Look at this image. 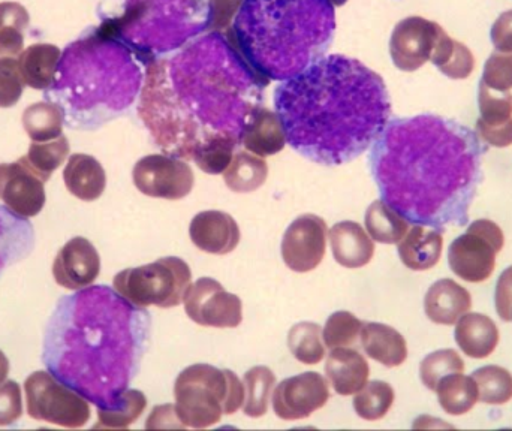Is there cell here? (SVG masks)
<instances>
[{
	"instance_id": "obj_2",
	"label": "cell",
	"mask_w": 512,
	"mask_h": 431,
	"mask_svg": "<svg viewBox=\"0 0 512 431\" xmlns=\"http://www.w3.org/2000/svg\"><path fill=\"white\" fill-rule=\"evenodd\" d=\"M486 152L468 126L420 114L390 120L370 149L369 164L384 203L409 223L441 231L468 220Z\"/></svg>"
},
{
	"instance_id": "obj_30",
	"label": "cell",
	"mask_w": 512,
	"mask_h": 431,
	"mask_svg": "<svg viewBox=\"0 0 512 431\" xmlns=\"http://www.w3.org/2000/svg\"><path fill=\"white\" fill-rule=\"evenodd\" d=\"M267 179V162L248 150L237 152L224 173L225 185L236 194H251L261 188Z\"/></svg>"
},
{
	"instance_id": "obj_11",
	"label": "cell",
	"mask_w": 512,
	"mask_h": 431,
	"mask_svg": "<svg viewBox=\"0 0 512 431\" xmlns=\"http://www.w3.org/2000/svg\"><path fill=\"white\" fill-rule=\"evenodd\" d=\"M502 229L492 220H475L465 234L451 243L448 252L451 270L466 282L480 283L492 276L496 255L504 249Z\"/></svg>"
},
{
	"instance_id": "obj_28",
	"label": "cell",
	"mask_w": 512,
	"mask_h": 431,
	"mask_svg": "<svg viewBox=\"0 0 512 431\" xmlns=\"http://www.w3.org/2000/svg\"><path fill=\"white\" fill-rule=\"evenodd\" d=\"M62 51L53 44H33L18 56L21 77L30 89L47 90L53 84Z\"/></svg>"
},
{
	"instance_id": "obj_17",
	"label": "cell",
	"mask_w": 512,
	"mask_h": 431,
	"mask_svg": "<svg viewBox=\"0 0 512 431\" xmlns=\"http://www.w3.org/2000/svg\"><path fill=\"white\" fill-rule=\"evenodd\" d=\"M0 200L21 219L38 216L44 209V182L27 167L24 158L0 164Z\"/></svg>"
},
{
	"instance_id": "obj_5",
	"label": "cell",
	"mask_w": 512,
	"mask_h": 431,
	"mask_svg": "<svg viewBox=\"0 0 512 431\" xmlns=\"http://www.w3.org/2000/svg\"><path fill=\"white\" fill-rule=\"evenodd\" d=\"M146 66L101 26L66 45L45 99L62 110L65 125L96 131L119 119L140 98Z\"/></svg>"
},
{
	"instance_id": "obj_20",
	"label": "cell",
	"mask_w": 512,
	"mask_h": 431,
	"mask_svg": "<svg viewBox=\"0 0 512 431\" xmlns=\"http://www.w3.org/2000/svg\"><path fill=\"white\" fill-rule=\"evenodd\" d=\"M286 144L285 128L279 114L265 107L252 114L240 135V146L261 158L277 155Z\"/></svg>"
},
{
	"instance_id": "obj_18",
	"label": "cell",
	"mask_w": 512,
	"mask_h": 431,
	"mask_svg": "<svg viewBox=\"0 0 512 431\" xmlns=\"http://www.w3.org/2000/svg\"><path fill=\"white\" fill-rule=\"evenodd\" d=\"M101 273L98 250L87 238L69 240L57 253L53 264V276L57 285L71 291L87 288Z\"/></svg>"
},
{
	"instance_id": "obj_37",
	"label": "cell",
	"mask_w": 512,
	"mask_h": 431,
	"mask_svg": "<svg viewBox=\"0 0 512 431\" xmlns=\"http://www.w3.org/2000/svg\"><path fill=\"white\" fill-rule=\"evenodd\" d=\"M147 400L141 391H123L120 399L110 408H98L99 423L95 429H128L146 409Z\"/></svg>"
},
{
	"instance_id": "obj_46",
	"label": "cell",
	"mask_w": 512,
	"mask_h": 431,
	"mask_svg": "<svg viewBox=\"0 0 512 431\" xmlns=\"http://www.w3.org/2000/svg\"><path fill=\"white\" fill-rule=\"evenodd\" d=\"M24 84L18 57H0V108H11L23 96Z\"/></svg>"
},
{
	"instance_id": "obj_1",
	"label": "cell",
	"mask_w": 512,
	"mask_h": 431,
	"mask_svg": "<svg viewBox=\"0 0 512 431\" xmlns=\"http://www.w3.org/2000/svg\"><path fill=\"white\" fill-rule=\"evenodd\" d=\"M268 84L225 32L210 30L146 66L138 116L156 147L192 161L215 138L240 143Z\"/></svg>"
},
{
	"instance_id": "obj_43",
	"label": "cell",
	"mask_w": 512,
	"mask_h": 431,
	"mask_svg": "<svg viewBox=\"0 0 512 431\" xmlns=\"http://www.w3.org/2000/svg\"><path fill=\"white\" fill-rule=\"evenodd\" d=\"M465 363L454 349H444L427 355L420 366L421 382L430 391H436L439 382L453 373H463Z\"/></svg>"
},
{
	"instance_id": "obj_33",
	"label": "cell",
	"mask_w": 512,
	"mask_h": 431,
	"mask_svg": "<svg viewBox=\"0 0 512 431\" xmlns=\"http://www.w3.org/2000/svg\"><path fill=\"white\" fill-rule=\"evenodd\" d=\"M364 225L372 240L382 244H399L411 228L405 217L382 200L370 204L364 216Z\"/></svg>"
},
{
	"instance_id": "obj_6",
	"label": "cell",
	"mask_w": 512,
	"mask_h": 431,
	"mask_svg": "<svg viewBox=\"0 0 512 431\" xmlns=\"http://www.w3.org/2000/svg\"><path fill=\"white\" fill-rule=\"evenodd\" d=\"M330 0H245L225 29L264 80H289L327 56L336 35Z\"/></svg>"
},
{
	"instance_id": "obj_12",
	"label": "cell",
	"mask_w": 512,
	"mask_h": 431,
	"mask_svg": "<svg viewBox=\"0 0 512 431\" xmlns=\"http://www.w3.org/2000/svg\"><path fill=\"white\" fill-rule=\"evenodd\" d=\"M135 188L143 195L179 201L194 189L195 176L188 161L168 153L144 156L132 170Z\"/></svg>"
},
{
	"instance_id": "obj_54",
	"label": "cell",
	"mask_w": 512,
	"mask_h": 431,
	"mask_svg": "<svg viewBox=\"0 0 512 431\" xmlns=\"http://www.w3.org/2000/svg\"><path fill=\"white\" fill-rule=\"evenodd\" d=\"M9 373V361L8 358L5 357L2 351H0V385L5 382L6 376Z\"/></svg>"
},
{
	"instance_id": "obj_44",
	"label": "cell",
	"mask_w": 512,
	"mask_h": 431,
	"mask_svg": "<svg viewBox=\"0 0 512 431\" xmlns=\"http://www.w3.org/2000/svg\"><path fill=\"white\" fill-rule=\"evenodd\" d=\"M363 322L349 312H336L325 322L322 330L324 345L330 349L348 348L360 337Z\"/></svg>"
},
{
	"instance_id": "obj_39",
	"label": "cell",
	"mask_w": 512,
	"mask_h": 431,
	"mask_svg": "<svg viewBox=\"0 0 512 431\" xmlns=\"http://www.w3.org/2000/svg\"><path fill=\"white\" fill-rule=\"evenodd\" d=\"M288 348L295 360L313 366L325 357L322 328L313 322H300L289 330Z\"/></svg>"
},
{
	"instance_id": "obj_4",
	"label": "cell",
	"mask_w": 512,
	"mask_h": 431,
	"mask_svg": "<svg viewBox=\"0 0 512 431\" xmlns=\"http://www.w3.org/2000/svg\"><path fill=\"white\" fill-rule=\"evenodd\" d=\"M150 334L146 307L110 286H87L57 303L45 330L42 361L87 402L110 408L140 372Z\"/></svg>"
},
{
	"instance_id": "obj_34",
	"label": "cell",
	"mask_w": 512,
	"mask_h": 431,
	"mask_svg": "<svg viewBox=\"0 0 512 431\" xmlns=\"http://www.w3.org/2000/svg\"><path fill=\"white\" fill-rule=\"evenodd\" d=\"M24 131L33 143H45L62 137L65 117L53 102H36L26 108L21 117Z\"/></svg>"
},
{
	"instance_id": "obj_52",
	"label": "cell",
	"mask_w": 512,
	"mask_h": 431,
	"mask_svg": "<svg viewBox=\"0 0 512 431\" xmlns=\"http://www.w3.org/2000/svg\"><path fill=\"white\" fill-rule=\"evenodd\" d=\"M490 38L499 53H512V9L502 12L490 30Z\"/></svg>"
},
{
	"instance_id": "obj_56",
	"label": "cell",
	"mask_w": 512,
	"mask_h": 431,
	"mask_svg": "<svg viewBox=\"0 0 512 431\" xmlns=\"http://www.w3.org/2000/svg\"><path fill=\"white\" fill-rule=\"evenodd\" d=\"M511 321H512V318H511Z\"/></svg>"
},
{
	"instance_id": "obj_49",
	"label": "cell",
	"mask_w": 512,
	"mask_h": 431,
	"mask_svg": "<svg viewBox=\"0 0 512 431\" xmlns=\"http://www.w3.org/2000/svg\"><path fill=\"white\" fill-rule=\"evenodd\" d=\"M477 135L487 146L498 147V149L510 147L512 146V119L501 126H489L478 119Z\"/></svg>"
},
{
	"instance_id": "obj_23",
	"label": "cell",
	"mask_w": 512,
	"mask_h": 431,
	"mask_svg": "<svg viewBox=\"0 0 512 431\" xmlns=\"http://www.w3.org/2000/svg\"><path fill=\"white\" fill-rule=\"evenodd\" d=\"M325 375L337 394L352 396L366 387L370 367L355 349L336 348L325 361Z\"/></svg>"
},
{
	"instance_id": "obj_42",
	"label": "cell",
	"mask_w": 512,
	"mask_h": 431,
	"mask_svg": "<svg viewBox=\"0 0 512 431\" xmlns=\"http://www.w3.org/2000/svg\"><path fill=\"white\" fill-rule=\"evenodd\" d=\"M237 146H240V143L234 138H215L201 146L194 153L192 161L203 173L218 176V174H224L230 167Z\"/></svg>"
},
{
	"instance_id": "obj_27",
	"label": "cell",
	"mask_w": 512,
	"mask_h": 431,
	"mask_svg": "<svg viewBox=\"0 0 512 431\" xmlns=\"http://www.w3.org/2000/svg\"><path fill=\"white\" fill-rule=\"evenodd\" d=\"M456 342L468 357L483 360L498 348L499 330L489 316L466 313L456 327Z\"/></svg>"
},
{
	"instance_id": "obj_45",
	"label": "cell",
	"mask_w": 512,
	"mask_h": 431,
	"mask_svg": "<svg viewBox=\"0 0 512 431\" xmlns=\"http://www.w3.org/2000/svg\"><path fill=\"white\" fill-rule=\"evenodd\" d=\"M480 119L489 126H501L512 119V93L496 92L480 81L478 90Z\"/></svg>"
},
{
	"instance_id": "obj_51",
	"label": "cell",
	"mask_w": 512,
	"mask_h": 431,
	"mask_svg": "<svg viewBox=\"0 0 512 431\" xmlns=\"http://www.w3.org/2000/svg\"><path fill=\"white\" fill-rule=\"evenodd\" d=\"M496 310L502 321L510 322L512 318V267L501 274L496 286Z\"/></svg>"
},
{
	"instance_id": "obj_32",
	"label": "cell",
	"mask_w": 512,
	"mask_h": 431,
	"mask_svg": "<svg viewBox=\"0 0 512 431\" xmlns=\"http://www.w3.org/2000/svg\"><path fill=\"white\" fill-rule=\"evenodd\" d=\"M430 62L451 80H465L475 69V57L462 42L442 33Z\"/></svg>"
},
{
	"instance_id": "obj_21",
	"label": "cell",
	"mask_w": 512,
	"mask_h": 431,
	"mask_svg": "<svg viewBox=\"0 0 512 431\" xmlns=\"http://www.w3.org/2000/svg\"><path fill=\"white\" fill-rule=\"evenodd\" d=\"M472 297L468 289L451 279L433 283L424 298L427 318L439 325H454L469 313Z\"/></svg>"
},
{
	"instance_id": "obj_16",
	"label": "cell",
	"mask_w": 512,
	"mask_h": 431,
	"mask_svg": "<svg viewBox=\"0 0 512 431\" xmlns=\"http://www.w3.org/2000/svg\"><path fill=\"white\" fill-rule=\"evenodd\" d=\"M327 223L316 215L298 216L286 229L282 240V258L295 273L315 270L327 249Z\"/></svg>"
},
{
	"instance_id": "obj_35",
	"label": "cell",
	"mask_w": 512,
	"mask_h": 431,
	"mask_svg": "<svg viewBox=\"0 0 512 431\" xmlns=\"http://www.w3.org/2000/svg\"><path fill=\"white\" fill-rule=\"evenodd\" d=\"M29 23V12L21 3L0 2V57L23 53L24 32Z\"/></svg>"
},
{
	"instance_id": "obj_25",
	"label": "cell",
	"mask_w": 512,
	"mask_h": 431,
	"mask_svg": "<svg viewBox=\"0 0 512 431\" xmlns=\"http://www.w3.org/2000/svg\"><path fill=\"white\" fill-rule=\"evenodd\" d=\"M444 247L442 232L426 225H415L399 243V256L406 267L426 271L438 264Z\"/></svg>"
},
{
	"instance_id": "obj_15",
	"label": "cell",
	"mask_w": 512,
	"mask_h": 431,
	"mask_svg": "<svg viewBox=\"0 0 512 431\" xmlns=\"http://www.w3.org/2000/svg\"><path fill=\"white\" fill-rule=\"evenodd\" d=\"M330 400L327 379L315 372L301 373L280 382L273 391V411L280 420L309 418Z\"/></svg>"
},
{
	"instance_id": "obj_29",
	"label": "cell",
	"mask_w": 512,
	"mask_h": 431,
	"mask_svg": "<svg viewBox=\"0 0 512 431\" xmlns=\"http://www.w3.org/2000/svg\"><path fill=\"white\" fill-rule=\"evenodd\" d=\"M11 213L0 207V273L6 265L24 258L33 244L30 223Z\"/></svg>"
},
{
	"instance_id": "obj_26",
	"label": "cell",
	"mask_w": 512,
	"mask_h": 431,
	"mask_svg": "<svg viewBox=\"0 0 512 431\" xmlns=\"http://www.w3.org/2000/svg\"><path fill=\"white\" fill-rule=\"evenodd\" d=\"M360 337L367 357L378 361L382 366L390 367V369L399 367L408 358V345H406L405 337L393 327L378 324V322H367L361 328Z\"/></svg>"
},
{
	"instance_id": "obj_38",
	"label": "cell",
	"mask_w": 512,
	"mask_h": 431,
	"mask_svg": "<svg viewBox=\"0 0 512 431\" xmlns=\"http://www.w3.org/2000/svg\"><path fill=\"white\" fill-rule=\"evenodd\" d=\"M69 156L68 138L59 137L47 143H32L29 152L24 156L27 167L42 180L48 182L57 168L62 167L63 162Z\"/></svg>"
},
{
	"instance_id": "obj_50",
	"label": "cell",
	"mask_w": 512,
	"mask_h": 431,
	"mask_svg": "<svg viewBox=\"0 0 512 431\" xmlns=\"http://www.w3.org/2000/svg\"><path fill=\"white\" fill-rule=\"evenodd\" d=\"M243 2L245 0H210V6H212L210 30L224 32L228 29Z\"/></svg>"
},
{
	"instance_id": "obj_40",
	"label": "cell",
	"mask_w": 512,
	"mask_h": 431,
	"mask_svg": "<svg viewBox=\"0 0 512 431\" xmlns=\"http://www.w3.org/2000/svg\"><path fill=\"white\" fill-rule=\"evenodd\" d=\"M393 403V387L384 381H372L358 391L354 399V409L363 420L378 421L390 412Z\"/></svg>"
},
{
	"instance_id": "obj_7",
	"label": "cell",
	"mask_w": 512,
	"mask_h": 431,
	"mask_svg": "<svg viewBox=\"0 0 512 431\" xmlns=\"http://www.w3.org/2000/svg\"><path fill=\"white\" fill-rule=\"evenodd\" d=\"M99 26L144 66L210 32V0H101Z\"/></svg>"
},
{
	"instance_id": "obj_13",
	"label": "cell",
	"mask_w": 512,
	"mask_h": 431,
	"mask_svg": "<svg viewBox=\"0 0 512 431\" xmlns=\"http://www.w3.org/2000/svg\"><path fill=\"white\" fill-rule=\"evenodd\" d=\"M183 303L186 315L201 327L237 328L243 321L242 300L212 277L191 283Z\"/></svg>"
},
{
	"instance_id": "obj_9",
	"label": "cell",
	"mask_w": 512,
	"mask_h": 431,
	"mask_svg": "<svg viewBox=\"0 0 512 431\" xmlns=\"http://www.w3.org/2000/svg\"><path fill=\"white\" fill-rule=\"evenodd\" d=\"M192 283L189 265L177 256H167L152 264L126 268L116 274L114 289L138 307L171 309L180 306Z\"/></svg>"
},
{
	"instance_id": "obj_36",
	"label": "cell",
	"mask_w": 512,
	"mask_h": 431,
	"mask_svg": "<svg viewBox=\"0 0 512 431\" xmlns=\"http://www.w3.org/2000/svg\"><path fill=\"white\" fill-rule=\"evenodd\" d=\"M243 385H245V402L242 409L246 417H264L268 411L270 396H273L276 375L268 367H252L245 373Z\"/></svg>"
},
{
	"instance_id": "obj_24",
	"label": "cell",
	"mask_w": 512,
	"mask_h": 431,
	"mask_svg": "<svg viewBox=\"0 0 512 431\" xmlns=\"http://www.w3.org/2000/svg\"><path fill=\"white\" fill-rule=\"evenodd\" d=\"M66 189L78 200H98L107 186V174L98 159L84 153H75L63 170Z\"/></svg>"
},
{
	"instance_id": "obj_19",
	"label": "cell",
	"mask_w": 512,
	"mask_h": 431,
	"mask_svg": "<svg viewBox=\"0 0 512 431\" xmlns=\"http://www.w3.org/2000/svg\"><path fill=\"white\" fill-rule=\"evenodd\" d=\"M192 243L210 255H227L239 246L242 232L228 213L209 210L198 213L189 226Z\"/></svg>"
},
{
	"instance_id": "obj_10",
	"label": "cell",
	"mask_w": 512,
	"mask_h": 431,
	"mask_svg": "<svg viewBox=\"0 0 512 431\" xmlns=\"http://www.w3.org/2000/svg\"><path fill=\"white\" fill-rule=\"evenodd\" d=\"M27 414L36 421L80 429L90 420L89 402L53 373L38 370L24 382Z\"/></svg>"
},
{
	"instance_id": "obj_48",
	"label": "cell",
	"mask_w": 512,
	"mask_h": 431,
	"mask_svg": "<svg viewBox=\"0 0 512 431\" xmlns=\"http://www.w3.org/2000/svg\"><path fill=\"white\" fill-rule=\"evenodd\" d=\"M23 417V396L15 381L0 385V427L11 426Z\"/></svg>"
},
{
	"instance_id": "obj_14",
	"label": "cell",
	"mask_w": 512,
	"mask_h": 431,
	"mask_svg": "<svg viewBox=\"0 0 512 431\" xmlns=\"http://www.w3.org/2000/svg\"><path fill=\"white\" fill-rule=\"evenodd\" d=\"M445 30L436 21L412 15L394 26L390 56L402 72H415L432 60L433 51Z\"/></svg>"
},
{
	"instance_id": "obj_8",
	"label": "cell",
	"mask_w": 512,
	"mask_h": 431,
	"mask_svg": "<svg viewBox=\"0 0 512 431\" xmlns=\"http://www.w3.org/2000/svg\"><path fill=\"white\" fill-rule=\"evenodd\" d=\"M176 414L185 429H209L245 402V385L231 370L210 364L186 367L174 384Z\"/></svg>"
},
{
	"instance_id": "obj_31",
	"label": "cell",
	"mask_w": 512,
	"mask_h": 431,
	"mask_svg": "<svg viewBox=\"0 0 512 431\" xmlns=\"http://www.w3.org/2000/svg\"><path fill=\"white\" fill-rule=\"evenodd\" d=\"M436 393L441 408L454 417L468 414L480 402V393L474 378L463 373H453L442 378Z\"/></svg>"
},
{
	"instance_id": "obj_55",
	"label": "cell",
	"mask_w": 512,
	"mask_h": 431,
	"mask_svg": "<svg viewBox=\"0 0 512 431\" xmlns=\"http://www.w3.org/2000/svg\"><path fill=\"white\" fill-rule=\"evenodd\" d=\"M330 2L333 3L334 6H343L346 5L348 0H330Z\"/></svg>"
},
{
	"instance_id": "obj_22",
	"label": "cell",
	"mask_w": 512,
	"mask_h": 431,
	"mask_svg": "<svg viewBox=\"0 0 512 431\" xmlns=\"http://www.w3.org/2000/svg\"><path fill=\"white\" fill-rule=\"evenodd\" d=\"M330 244L337 264L345 268L366 267L375 253L372 237L352 220H343L330 229Z\"/></svg>"
},
{
	"instance_id": "obj_3",
	"label": "cell",
	"mask_w": 512,
	"mask_h": 431,
	"mask_svg": "<svg viewBox=\"0 0 512 431\" xmlns=\"http://www.w3.org/2000/svg\"><path fill=\"white\" fill-rule=\"evenodd\" d=\"M286 141L324 167L354 161L373 146L391 119L384 78L361 60L327 54L274 90Z\"/></svg>"
},
{
	"instance_id": "obj_47",
	"label": "cell",
	"mask_w": 512,
	"mask_h": 431,
	"mask_svg": "<svg viewBox=\"0 0 512 431\" xmlns=\"http://www.w3.org/2000/svg\"><path fill=\"white\" fill-rule=\"evenodd\" d=\"M484 84L496 92H511L512 89V53L495 51L484 65Z\"/></svg>"
},
{
	"instance_id": "obj_53",
	"label": "cell",
	"mask_w": 512,
	"mask_h": 431,
	"mask_svg": "<svg viewBox=\"0 0 512 431\" xmlns=\"http://www.w3.org/2000/svg\"><path fill=\"white\" fill-rule=\"evenodd\" d=\"M147 429H185L177 418L174 405L156 406L152 415L147 418Z\"/></svg>"
},
{
	"instance_id": "obj_41",
	"label": "cell",
	"mask_w": 512,
	"mask_h": 431,
	"mask_svg": "<svg viewBox=\"0 0 512 431\" xmlns=\"http://www.w3.org/2000/svg\"><path fill=\"white\" fill-rule=\"evenodd\" d=\"M480 393V402L505 405L512 399V375L499 366L481 367L472 373Z\"/></svg>"
}]
</instances>
